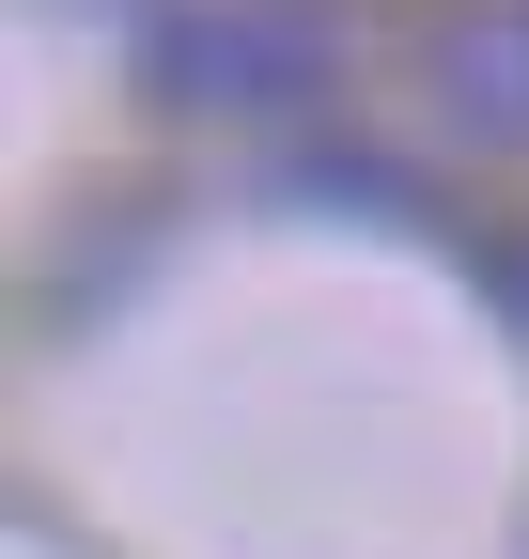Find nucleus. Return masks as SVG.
<instances>
[{"mask_svg": "<svg viewBox=\"0 0 529 559\" xmlns=\"http://www.w3.org/2000/svg\"><path fill=\"white\" fill-rule=\"evenodd\" d=\"M156 94L172 109H296L327 94V32L296 0H203V16H156Z\"/></svg>", "mask_w": 529, "mask_h": 559, "instance_id": "1", "label": "nucleus"}, {"mask_svg": "<svg viewBox=\"0 0 529 559\" xmlns=\"http://www.w3.org/2000/svg\"><path fill=\"white\" fill-rule=\"evenodd\" d=\"M436 109L468 140H529V0H498V16H468L436 47Z\"/></svg>", "mask_w": 529, "mask_h": 559, "instance_id": "2", "label": "nucleus"}, {"mask_svg": "<svg viewBox=\"0 0 529 559\" xmlns=\"http://www.w3.org/2000/svg\"><path fill=\"white\" fill-rule=\"evenodd\" d=\"M483 280H498V296H514V326H529V234H514V249H483Z\"/></svg>", "mask_w": 529, "mask_h": 559, "instance_id": "3", "label": "nucleus"}]
</instances>
